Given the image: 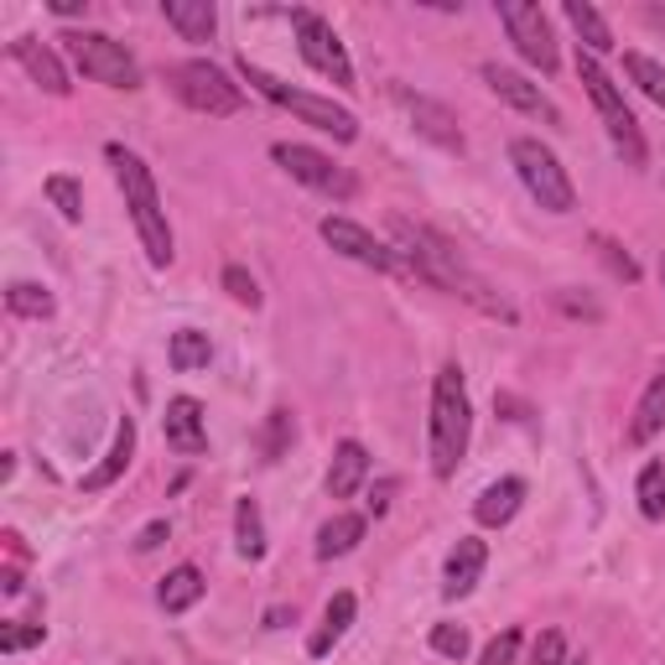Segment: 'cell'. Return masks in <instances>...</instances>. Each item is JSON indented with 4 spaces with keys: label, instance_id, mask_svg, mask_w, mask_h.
<instances>
[{
    "label": "cell",
    "instance_id": "cell-1",
    "mask_svg": "<svg viewBox=\"0 0 665 665\" xmlns=\"http://www.w3.org/2000/svg\"><path fill=\"white\" fill-rule=\"evenodd\" d=\"M390 235H395V250H406L411 255V271H416L422 281L462 296V302H473L479 313L499 317V323H515V307H510V302H504V296H499L494 286L458 255V244L443 240L437 229H426V224L406 219V214H390Z\"/></svg>",
    "mask_w": 665,
    "mask_h": 665
},
{
    "label": "cell",
    "instance_id": "cell-2",
    "mask_svg": "<svg viewBox=\"0 0 665 665\" xmlns=\"http://www.w3.org/2000/svg\"><path fill=\"white\" fill-rule=\"evenodd\" d=\"M105 156H110L115 183H120V193H126L135 235H141V244H146V260L151 265H172V255H177V250H172V224H166V208H162V198H156L151 166L126 146H105Z\"/></svg>",
    "mask_w": 665,
    "mask_h": 665
},
{
    "label": "cell",
    "instance_id": "cell-3",
    "mask_svg": "<svg viewBox=\"0 0 665 665\" xmlns=\"http://www.w3.org/2000/svg\"><path fill=\"white\" fill-rule=\"evenodd\" d=\"M468 432H473V406H468L462 370L443 364L437 385H432V473L437 479L458 473V462L468 458Z\"/></svg>",
    "mask_w": 665,
    "mask_h": 665
},
{
    "label": "cell",
    "instance_id": "cell-4",
    "mask_svg": "<svg viewBox=\"0 0 665 665\" xmlns=\"http://www.w3.org/2000/svg\"><path fill=\"white\" fill-rule=\"evenodd\" d=\"M577 78H582V89H588V99L598 105V115H603V130H609L613 151L624 156L629 166H645L650 162V146H645V130H640V120H634V110L624 105V94H619V84H613L609 74H603V63L592 53L577 57Z\"/></svg>",
    "mask_w": 665,
    "mask_h": 665
},
{
    "label": "cell",
    "instance_id": "cell-5",
    "mask_svg": "<svg viewBox=\"0 0 665 665\" xmlns=\"http://www.w3.org/2000/svg\"><path fill=\"white\" fill-rule=\"evenodd\" d=\"M240 74L244 84H255V94H265L271 105H281V110H292L296 120H307V126L328 130L332 141H353L359 135V120H353L349 110H338L332 99H323V94H307V89H292V84H281L276 74H265L260 63H250V57H240Z\"/></svg>",
    "mask_w": 665,
    "mask_h": 665
},
{
    "label": "cell",
    "instance_id": "cell-6",
    "mask_svg": "<svg viewBox=\"0 0 665 665\" xmlns=\"http://www.w3.org/2000/svg\"><path fill=\"white\" fill-rule=\"evenodd\" d=\"M510 162H515L525 193H531L546 214H573V208H577V187H573V177H567V166L556 162V151L541 146L536 135L510 141Z\"/></svg>",
    "mask_w": 665,
    "mask_h": 665
},
{
    "label": "cell",
    "instance_id": "cell-7",
    "mask_svg": "<svg viewBox=\"0 0 665 665\" xmlns=\"http://www.w3.org/2000/svg\"><path fill=\"white\" fill-rule=\"evenodd\" d=\"M166 89L177 94L193 115H214V120L240 115V105H244L240 84H229V74H224L219 63H208V57H193V63L166 68Z\"/></svg>",
    "mask_w": 665,
    "mask_h": 665
},
{
    "label": "cell",
    "instance_id": "cell-8",
    "mask_svg": "<svg viewBox=\"0 0 665 665\" xmlns=\"http://www.w3.org/2000/svg\"><path fill=\"white\" fill-rule=\"evenodd\" d=\"M68 57H74L84 78L105 84V89H141V68L126 53V42L105 37V32H68Z\"/></svg>",
    "mask_w": 665,
    "mask_h": 665
},
{
    "label": "cell",
    "instance_id": "cell-9",
    "mask_svg": "<svg viewBox=\"0 0 665 665\" xmlns=\"http://www.w3.org/2000/svg\"><path fill=\"white\" fill-rule=\"evenodd\" d=\"M292 26H296L302 63H307L313 74L328 78L332 89H353V63H349V53H344V42H338V32H332L328 21L317 17V11H307V6H296Z\"/></svg>",
    "mask_w": 665,
    "mask_h": 665
},
{
    "label": "cell",
    "instance_id": "cell-10",
    "mask_svg": "<svg viewBox=\"0 0 665 665\" xmlns=\"http://www.w3.org/2000/svg\"><path fill=\"white\" fill-rule=\"evenodd\" d=\"M494 11H499V21H504L510 42H515V53L525 57V63H536L541 74H556L562 53H556V37H552V21H546V11H541V6H531V0H499Z\"/></svg>",
    "mask_w": 665,
    "mask_h": 665
},
{
    "label": "cell",
    "instance_id": "cell-11",
    "mask_svg": "<svg viewBox=\"0 0 665 665\" xmlns=\"http://www.w3.org/2000/svg\"><path fill=\"white\" fill-rule=\"evenodd\" d=\"M271 156H276V166H286L296 183H307L313 193H328V198H338V204H349L353 193H359V183H353L349 166H338L332 156H323V151L313 146H296V141H276L271 146Z\"/></svg>",
    "mask_w": 665,
    "mask_h": 665
},
{
    "label": "cell",
    "instance_id": "cell-12",
    "mask_svg": "<svg viewBox=\"0 0 665 665\" xmlns=\"http://www.w3.org/2000/svg\"><path fill=\"white\" fill-rule=\"evenodd\" d=\"M483 84H489V94H494V99H504L510 110L531 115V120H546V126H562V110H556L552 99H546V94H541L525 74H515V68L483 63Z\"/></svg>",
    "mask_w": 665,
    "mask_h": 665
},
{
    "label": "cell",
    "instance_id": "cell-13",
    "mask_svg": "<svg viewBox=\"0 0 665 665\" xmlns=\"http://www.w3.org/2000/svg\"><path fill=\"white\" fill-rule=\"evenodd\" d=\"M323 240H328L338 255L359 260V265H370V271H395V250L374 240L364 224L344 219V214H328V219H323Z\"/></svg>",
    "mask_w": 665,
    "mask_h": 665
},
{
    "label": "cell",
    "instance_id": "cell-14",
    "mask_svg": "<svg viewBox=\"0 0 665 665\" xmlns=\"http://www.w3.org/2000/svg\"><path fill=\"white\" fill-rule=\"evenodd\" d=\"M166 447L172 453H183V458H198L208 453V422H204V406L193 401V395H177V401H166Z\"/></svg>",
    "mask_w": 665,
    "mask_h": 665
},
{
    "label": "cell",
    "instance_id": "cell-15",
    "mask_svg": "<svg viewBox=\"0 0 665 665\" xmlns=\"http://www.w3.org/2000/svg\"><path fill=\"white\" fill-rule=\"evenodd\" d=\"M483 562H489V546L479 536H462L453 552H447V567H443V598H468L479 588L483 577Z\"/></svg>",
    "mask_w": 665,
    "mask_h": 665
},
{
    "label": "cell",
    "instance_id": "cell-16",
    "mask_svg": "<svg viewBox=\"0 0 665 665\" xmlns=\"http://www.w3.org/2000/svg\"><path fill=\"white\" fill-rule=\"evenodd\" d=\"M395 99H401V110L416 120V130H422L426 141H437L443 151H462V130L443 105H432V99H422V94H411V89H395Z\"/></svg>",
    "mask_w": 665,
    "mask_h": 665
},
{
    "label": "cell",
    "instance_id": "cell-17",
    "mask_svg": "<svg viewBox=\"0 0 665 665\" xmlns=\"http://www.w3.org/2000/svg\"><path fill=\"white\" fill-rule=\"evenodd\" d=\"M11 57H17L21 68L32 74V84H42L47 94H68V89H74V84H68V68H63L53 47H42L37 37H17V42H11Z\"/></svg>",
    "mask_w": 665,
    "mask_h": 665
},
{
    "label": "cell",
    "instance_id": "cell-18",
    "mask_svg": "<svg viewBox=\"0 0 665 665\" xmlns=\"http://www.w3.org/2000/svg\"><path fill=\"white\" fill-rule=\"evenodd\" d=\"M130 458H135V422H130V416H120V422H115V443H110V453H105V462L84 473V494L110 489V483L130 468Z\"/></svg>",
    "mask_w": 665,
    "mask_h": 665
},
{
    "label": "cell",
    "instance_id": "cell-19",
    "mask_svg": "<svg viewBox=\"0 0 665 665\" xmlns=\"http://www.w3.org/2000/svg\"><path fill=\"white\" fill-rule=\"evenodd\" d=\"M162 17L183 42H208L214 37V26H219L214 0H162Z\"/></svg>",
    "mask_w": 665,
    "mask_h": 665
},
{
    "label": "cell",
    "instance_id": "cell-20",
    "mask_svg": "<svg viewBox=\"0 0 665 665\" xmlns=\"http://www.w3.org/2000/svg\"><path fill=\"white\" fill-rule=\"evenodd\" d=\"M364 479H370V453H364V443H338V447H332L328 494L332 499H353Z\"/></svg>",
    "mask_w": 665,
    "mask_h": 665
},
{
    "label": "cell",
    "instance_id": "cell-21",
    "mask_svg": "<svg viewBox=\"0 0 665 665\" xmlns=\"http://www.w3.org/2000/svg\"><path fill=\"white\" fill-rule=\"evenodd\" d=\"M520 499H525V479H499V483H489L479 494V504H473V520L479 525H510V520L520 515Z\"/></svg>",
    "mask_w": 665,
    "mask_h": 665
},
{
    "label": "cell",
    "instance_id": "cell-22",
    "mask_svg": "<svg viewBox=\"0 0 665 665\" xmlns=\"http://www.w3.org/2000/svg\"><path fill=\"white\" fill-rule=\"evenodd\" d=\"M353 613H359V598H353V592H332L328 609H323V629L307 640V655H313V661H323V655H328V650L338 645L344 634H349Z\"/></svg>",
    "mask_w": 665,
    "mask_h": 665
},
{
    "label": "cell",
    "instance_id": "cell-23",
    "mask_svg": "<svg viewBox=\"0 0 665 665\" xmlns=\"http://www.w3.org/2000/svg\"><path fill=\"white\" fill-rule=\"evenodd\" d=\"M665 432V370L655 374L645 385V395H640V406H634V422H629V443L645 447L650 437H661Z\"/></svg>",
    "mask_w": 665,
    "mask_h": 665
},
{
    "label": "cell",
    "instance_id": "cell-24",
    "mask_svg": "<svg viewBox=\"0 0 665 665\" xmlns=\"http://www.w3.org/2000/svg\"><path fill=\"white\" fill-rule=\"evenodd\" d=\"M204 592H208L204 573L183 562V567H172V573L162 577V588H156V603H162L166 613H187L193 603H198V598H204Z\"/></svg>",
    "mask_w": 665,
    "mask_h": 665
},
{
    "label": "cell",
    "instance_id": "cell-25",
    "mask_svg": "<svg viewBox=\"0 0 665 665\" xmlns=\"http://www.w3.org/2000/svg\"><path fill=\"white\" fill-rule=\"evenodd\" d=\"M562 17L573 21V32L588 42V53H613V32H609V21L598 17V6H588V0H567Z\"/></svg>",
    "mask_w": 665,
    "mask_h": 665
},
{
    "label": "cell",
    "instance_id": "cell-26",
    "mask_svg": "<svg viewBox=\"0 0 665 665\" xmlns=\"http://www.w3.org/2000/svg\"><path fill=\"white\" fill-rule=\"evenodd\" d=\"M166 359H172V370H177V374L208 370L214 344H208V332H198V328H177V332H172V344H166Z\"/></svg>",
    "mask_w": 665,
    "mask_h": 665
},
{
    "label": "cell",
    "instance_id": "cell-27",
    "mask_svg": "<svg viewBox=\"0 0 665 665\" xmlns=\"http://www.w3.org/2000/svg\"><path fill=\"white\" fill-rule=\"evenodd\" d=\"M364 541V515H332L323 531H317V556L332 562V556H349L353 546Z\"/></svg>",
    "mask_w": 665,
    "mask_h": 665
},
{
    "label": "cell",
    "instance_id": "cell-28",
    "mask_svg": "<svg viewBox=\"0 0 665 665\" xmlns=\"http://www.w3.org/2000/svg\"><path fill=\"white\" fill-rule=\"evenodd\" d=\"M235 546H240L244 562H260L265 556V520H260L255 499H240L235 504Z\"/></svg>",
    "mask_w": 665,
    "mask_h": 665
},
{
    "label": "cell",
    "instance_id": "cell-29",
    "mask_svg": "<svg viewBox=\"0 0 665 665\" xmlns=\"http://www.w3.org/2000/svg\"><path fill=\"white\" fill-rule=\"evenodd\" d=\"M6 307L17 317H53V292L37 281H11L6 286Z\"/></svg>",
    "mask_w": 665,
    "mask_h": 665
},
{
    "label": "cell",
    "instance_id": "cell-30",
    "mask_svg": "<svg viewBox=\"0 0 665 665\" xmlns=\"http://www.w3.org/2000/svg\"><path fill=\"white\" fill-rule=\"evenodd\" d=\"M634 499H640V515L645 520H665V462H645L640 468Z\"/></svg>",
    "mask_w": 665,
    "mask_h": 665
},
{
    "label": "cell",
    "instance_id": "cell-31",
    "mask_svg": "<svg viewBox=\"0 0 665 665\" xmlns=\"http://www.w3.org/2000/svg\"><path fill=\"white\" fill-rule=\"evenodd\" d=\"M624 74L645 89V99H655L665 110V63H655V57H645V53H624Z\"/></svg>",
    "mask_w": 665,
    "mask_h": 665
},
{
    "label": "cell",
    "instance_id": "cell-32",
    "mask_svg": "<svg viewBox=\"0 0 665 665\" xmlns=\"http://www.w3.org/2000/svg\"><path fill=\"white\" fill-rule=\"evenodd\" d=\"M42 187H47V198H53V208H57V214H63L68 224L84 219V187H78L74 177H68V172H53V177H47Z\"/></svg>",
    "mask_w": 665,
    "mask_h": 665
},
{
    "label": "cell",
    "instance_id": "cell-33",
    "mask_svg": "<svg viewBox=\"0 0 665 665\" xmlns=\"http://www.w3.org/2000/svg\"><path fill=\"white\" fill-rule=\"evenodd\" d=\"M296 437V422H292V411H271L265 416V432H260V453H265V462H276L286 447H292Z\"/></svg>",
    "mask_w": 665,
    "mask_h": 665
},
{
    "label": "cell",
    "instance_id": "cell-34",
    "mask_svg": "<svg viewBox=\"0 0 665 665\" xmlns=\"http://www.w3.org/2000/svg\"><path fill=\"white\" fill-rule=\"evenodd\" d=\"M531 665H567V640H562V629H541L536 645H531Z\"/></svg>",
    "mask_w": 665,
    "mask_h": 665
},
{
    "label": "cell",
    "instance_id": "cell-35",
    "mask_svg": "<svg viewBox=\"0 0 665 665\" xmlns=\"http://www.w3.org/2000/svg\"><path fill=\"white\" fill-rule=\"evenodd\" d=\"M47 640V629L42 624H6L0 629V655H17V650H32Z\"/></svg>",
    "mask_w": 665,
    "mask_h": 665
},
{
    "label": "cell",
    "instance_id": "cell-36",
    "mask_svg": "<svg viewBox=\"0 0 665 665\" xmlns=\"http://www.w3.org/2000/svg\"><path fill=\"white\" fill-rule=\"evenodd\" d=\"M432 650H437L443 661H462V655H468V629L437 624V629H432Z\"/></svg>",
    "mask_w": 665,
    "mask_h": 665
},
{
    "label": "cell",
    "instance_id": "cell-37",
    "mask_svg": "<svg viewBox=\"0 0 665 665\" xmlns=\"http://www.w3.org/2000/svg\"><path fill=\"white\" fill-rule=\"evenodd\" d=\"M224 292L235 296V302H244V307H260V286L244 265H229V271H224Z\"/></svg>",
    "mask_w": 665,
    "mask_h": 665
},
{
    "label": "cell",
    "instance_id": "cell-38",
    "mask_svg": "<svg viewBox=\"0 0 665 665\" xmlns=\"http://www.w3.org/2000/svg\"><path fill=\"white\" fill-rule=\"evenodd\" d=\"M598 255L609 260V271H613L619 281H640V265H634V260H629L624 250H619V244L609 240V235H598Z\"/></svg>",
    "mask_w": 665,
    "mask_h": 665
},
{
    "label": "cell",
    "instance_id": "cell-39",
    "mask_svg": "<svg viewBox=\"0 0 665 665\" xmlns=\"http://www.w3.org/2000/svg\"><path fill=\"white\" fill-rule=\"evenodd\" d=\"M520 655V629H504V634H494L489 640V650H483V665H515Z\"/></svg>",
    "mask_w": 665,
    "mask_h": 665
},
{
    "label": "cell",
    "instance_id": "cell-40",
    "mask_svg": "<svg viewBox=\"0 0 665 665\" xmlns=\"http://www.w3.org/2000/svg\"><path fill=\"white\" fill-rule=\"evenodd\" d=\"M166 541V520H151V525H141V536H135V552H156Z\"/></svg>",
    "mask_w": 665,
    "mask_h": 665
},
{
    "label": "cell",
    "instance_id": "cell-41",
    "mask_svg": "<svg viewBox=\"0 0 665 665\" xmlns=\"http://www.w3.org/2000/svg\"><path fill=\"white\" fill-rule=\"evenodd\" d=\"M390 494H395V479H380V483H374V494H370V510H374V515H385V510H390Z\"/></svg>",
    "mask_w": 665,
    "mask_h": 665
},
{
    "label": "cell",
    "instance_id": "cell-42",
    "mask_svg": "<svg viewBox=\"0 0 665 665\" xmlns=\"http://www.w3.org/2000/svg\"><path fill=\"white\" fill-rule=\"evenodd\" d=\"M556 302H562V313H573V317H603L598 302H577V296H556Z\"/></svg>",
    "mask_w": 665,
    "mask_h": 665
},
{
    "label": "cell",
    "instance_id": "cell-43",
    "mask_svg": "<svg viewBox=\"0 0 665 665\" xmlns=\"http://www.w3.org/2000/svg\"><path fill=\"white\" fill-rule=\"evenodd\" d=\"M47 6H53V17H78L89 0H47Z\"/></svg>",
    "mask_w": 665,
    "mask_h": 665
},
{
    "label": "cell",
    "instance_id": "cell-44",
    "mask_svg": "<svg viewBox=\"0 0 665 665\" xmlns=\"http://www.w3.org/2000/svg\"><path fill=\"white\" fill-rule=\"evenodd\" d=\"M292 619H296L292 609H271V613H265V629H286Z\"/></svg>",
    "mask_w": 665,
    "mask_h": 665
},
{
    "label": "cell",
    "instance_id": "cell-45",
    "mask_svg": "<svg viewBox=\"0 0 665 665\" xmlns=\"http://www.w3.org/2000/svg\"><path fill=\"white\" fill-rule=\"evenodd\" d=\"M645 21L655 26V32H665V6H645Z\"/></svg>",
    "mask_w": 665,
    "mask_h": 665
},
{
    "label": "cell",
    "instance_id": "cell-46",
    "mask_svg": "<svg viewBox=\"0 0 665 665\" xmlns=\"http://www.w3.org/2000/svg\"><path fill=\"white\" fill-rule=\"evenodd\" d=\"M0 588L11 592V598H17V592H21V573H6V577H0Z\"/></svg>",
    "mask_w": 665,
    "mask_h": 665
},
{
    "label": "cell",
    "instance_id": "cell-47",
    "mask_svg": "<svg viewBox=\"0 0 665 665\" xmlns=\"http://www.w3.org/2000/svg\"><path fill=\"white\" fill-rule=\"evenodd\" d=\"M661 281H665V255H661Z\"/></svg>",
    "mask_w": 665,
    "mask_h": 665
},
{
    "label": "cell",
    "instance_id": "cell-48",
    "mask_svg": "<svg viewBox=\"0 0 665 665\" xmlns=\"http://www.w3.org/2000/svg\"><path fill=\"white\" fill-rule=\"evenodd\" d=\"M567 665H588V661H567Z\"/></svg>",
    "mask_w": 665,
    "mask_h": 665
}]
</instances>
